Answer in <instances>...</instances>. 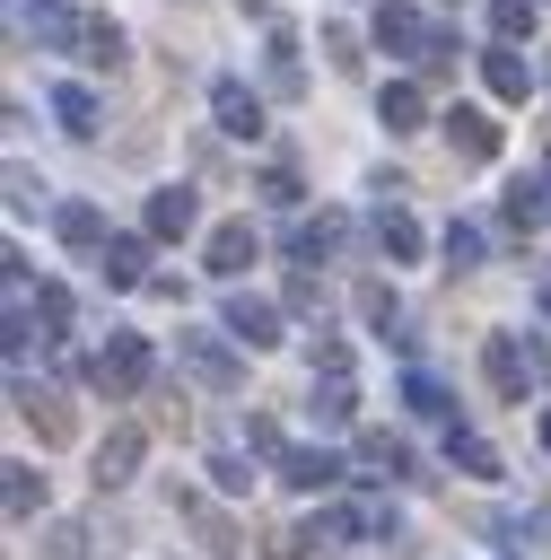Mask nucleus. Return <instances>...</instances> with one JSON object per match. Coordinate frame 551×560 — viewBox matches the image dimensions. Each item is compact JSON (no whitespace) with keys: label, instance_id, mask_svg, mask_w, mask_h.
Here are the masks:
<instances>
[{"label":"nucleus","instance_id":"1","mask_svg":"<svg viewBox=\"0 0 551 560\" xmlns=\"http://www.w3.org/2000/svg\"><path fill=\"white\" fill-rule=\"evenodd\" d=\"M481 376H490V394H499V402H525V385L542 376V368H534V341L490 332V341H481Z\"/></svg>","mask_w":551,"mask_h":560},{"label":"nucleus","instance_id":"2","mask_svg":"<svg viewBox=\"0 0 551 560\" xmlns=\"http://www.w3.org/2000/svg\"><path fill=\"white\" fill-rule=\"evenodd\" d=\"M149 368H157V359H149V341H140V332H114V341L96 350V368H87V376H96L105 394H149Z\"/></svg>","mask_w":551,"mask_h":560},{"label":"nucleus","instance_id":"3","mask_svg":"<svg viewBox=\"0 0 551 560\" xmlns=\"http://www.w3.org/2000/svg\"><path fill=\"white\" fill-rule=\"evenodd\" d=\"M175 359H184L210 394H236V385H245V359H236L219 332H175Z\"/></svg>","mask_w":551,"mask_h":560},{"label":"nucleus","instance_id":"4","mask_svg":"<svg viewBox=\"0 0 551 560\" xmlns=\"http://www.w3.org/2000/svg\"><path fill=\"white\" fill-rule=\"evenodd\" d=\"M17 35H35V52H70L87 18H70V0H17Z\"/></svg>","mask_w":551,"mask_h":560},{"label":"nucleus","instance_id":"5","mask_svg":"<svg viewBox=\"0 0 551 560\" xmlns=\"http://www.w3.org/2000/svg\"><path fill=\"white\" fill-rule=\"evenodd\" d=\"M254 254H262V236H254L245 219H219V228H210V245H201V271H210V280H236Z\"/></svg>","mask_w":551,"mask_h":560},{"label":"nucleus","instance_id":"6","mask_svg":"<svg viewBox=\"0 0 551 560\" xmlns=\"http://www.w3.org/2000/svg\"><path fill=\"white\" fill-rule=\"evenodd\" d=\"M376 44H385V52H411V61H420V52L437 44V26H429V18L411 9V0H385V9H376Z\"/></svg>","mask_w":551,"mask_h":560},{"label":"nucleus","instance_id":"7","mask_svg":"<svg viewBox=\"0 0 551 560\" xmlns=\"http://www.w3.org/2000/svg\"><path fill=\"white\" fill-rule=\"evenodd\" d=\"M446 140H455L464 166H490V158H499V122H490L481 105H446Z\"/></svg>","mask_w":551,"mask_h":560},{"label":"nucleus","instance_id":"8","mask_svg":"<svg viewBox=\"0 0 551 560\" xmlns=\"http://www.w3.org/2000/svg\"><path fill=\"white\" fill-rule=\"evenodd\" d=\"M17 411H26V429H35L44 446H70V438H79V411H70L61 394H44V385H17Z\"/></svg>","mask_w":551,"mask_h":560},{"label":"nucleus","instance_id":"9","mask_svg":"<svg viewBox=\"0 0 551 560\" xmlns=\"http://www.w3.org/2000/svg\"><path fill=\"white\" fill-rule=\"evenodd\" d=\"M140 446H149V429H105V446H96V490H122L131 472H140Z\"/></svg>","mask_w":551,"mask_h":560},{"label":"nucleus","instance_id":"10","mask_svg":"<svg viewBox=\"0 0 551 560\" xmlns=\"http://www.w3.org/2000/svg\"><path fill=\"white\" fill-rule=\"evenodd\" d=\"M481 79H490V96H499V105H525V96H534V61H525V52H507V44H490V52H481Z\"/></svg>","mask_w":551,"mask_h":560},{"label":"nucleus","instance_id":"11","mask_svg":"<svg viewBox=\"0 0 551 560\" xmlns=\"http://www.w3.org/2000/svg\"><path fill=\"white\" fill-rule=\"evenodd\" d=\"M210 105H219V131H227V140H254V131H262V96H254L245 79H219Z\"/></svg>","mask_w":551,"mask_h":560},{"label":"nucleus","instance_id":"12","mask_svg":"<svg viewBox=\"0 0 551 560\" xmlns=\"http://www.w3.org/2000/svg\"><path fill=\"white\" fill-rule=\"evenodd\" d=\"M227 332H236L245 350H271V341H280V306H271V298H245V289H236V298H227Z\"/></svg>","mask_w":551,"mask_h":560},{"label":"nucleus","instance_id":"13","mask_svg":"<svg viewBox=\"0 0 551 560\" xmlns=\"http://www.w3.org/2000/svg\"><path fill=\"white\" fill-rule=\"evenodd\" d=\"M96 271H105V289H149V245L140 236H105Z\"/></svg>","mask_w":551,"mask_h":560},{"label":"nucleus","instance_id":"14","mask_svg":"<svg viewBox=\"0 0 551 560\" xmlns=\"http://www.w3.org/2000/svg\"><path fill=\"white\" fill-rule=\"evenodd\" d=\"M262 88H271V96H297V88H306V70H297V35H289V26H271V44H262Z\"/></svg>","mask_w":551,"mask_h":560},{"label":"nucleus","instance_id":"15","mask_svg":"<svg viewBox=\"0 0 551 560\" xmlns=\"http://www.w3.org/2000/svg\"><path fill=\"white\" fill-rule=\"evenodd\" d=\"M52 236L79 245V254H105V210H96V201H61V210H52Z\"/></svg>","mask_w":551,"mask_h":560},{"label":"nucleus","instance_id":"16","mask_svg":"<svg viewBox=\"0 0 551 560\" xmlns=\"http://www.w3.org/2000/svg\"><path fill=\"white\" fill-rule=\"evenodd\" d=\"M79 61H87V70H122V61H131V35H122L114 18H87V35H79Z\"/></svg>","mask_w":551,"mask_h":560},{"label":"nucleus","instance_id":"17","mask_svg":"<svg viewBox=\"0 0 551 560\" xmlns=\"http://www.w3.org/2000/svg\"><path fill=\"white\" fill-rule=\"evenodd\" d=\"M376 122H385V131H420V122H429V96H420V79H394V88L376 96Z\"/></svg>","mask_w":551,"mask_h":560},{"label":"nucleus","instance_id":"18","mask_svg":"<svg viewBox=\"0 0 551 560\" xmlns=\"http://www.w3.org/2000/svg\"><path fill=\"white\" fill-rule=\"evenodd\" d=\"M192 219H201V201H192L184 184H166V192H149V236H192Z\"/></svg>","mask_w":551,"mask_h":560},{"label":"nucleus","instance_id":"19","mask_svg":"<svg viewBox=\"0 0 551 560\" xmlns=\"http://www.w3.org/2000/svg\"><path fill=\"white\" fill-rule=\"evenodd\" d=\"M280 481H289V490H332L341 464H332L324 446H289V455H280Z\"/></svg>","mask_w":551,"mask_h":560},{"label":"nucleus","instance_id":"20","mask_svg":"<svg viewBox=\"0 0 551 560\" xmlns=\"http://www.w3.org/2000/svg\"><path fill=\"white\" fill-rule=\"evenodd\" d=\"M376 245H385L394 262H411V254H420V219H411L402 201H376Z\"/></svg>","mask_w":551,"mask_h":560},{"label":"nucleus","instance_id":"21","mask_svg":"<svg viewBox=\"0 0 551 560\" xmlns=\"http://www.w3.org/2000/svg\"><path fill=\"white\" fill-rule=\"evenodd\" d=\"M359 464H367V472H385V481H411V446H402V438H385V429H367V438H359Z\"/></svg>","mask_w":551,"mask_h":560},{"label":"nucleus","instance_id":"22","mask_svg":"<svg viewBox=\"0 0 551 560\" xmlns=\"http://www.w3.org/2000/svg\"><path fill=\"white\" fill-rule=\"evenodd\" d=\"M499 219H507V228H542V219H551V184H534V175H525V184H507Z\"/></svg>","mask_w":551,"mask_h":560},{"label":"nucleus","instance_id":"23","mask_svg":"<svg viewBox=\"0 0 551 560\" xmlns=\"http://www.w3.org/2000/svg\"><path fill=\"white\" fill-rule=\"evenodd\" d=\"M87 551H96V534H87L79 516H52L44 542H35V560H87Z\"/></svg>","mask_w":551,"mask_h":560},{"label":"nucleus","instance_id":"24","mask_svg":"<svg viewBox=\"0 0 551 560\" xmlns=\"http://www.w3.org/2000/svg\"><path fill=\"white\" fill-rule=\"evenodd\" d=\"M341 236H350V219H341V210H315V219H297V236H289V245L315 262V254H332Z\"/></svg>","mask_w":551,"mask_h":560},{"label":"nucleus","instance_id":"25","mask_svg":"<svg viewBox=\"0 0 551 560\" xmlns=\"http://www.w3.org/2000/svg\"><path fill=\"white\" fill-rule=\"evenodd\" d=\"M402 402H411L420 420H455V394H446L429 368H411V376H402Z\"/></svg>","mask_w":551,"mask_h":560},{"label":"nucleus","instance_id":"26","mask_svg":"<svg viewBox=\"0 0 551 560\" xmlns=\"http://www.w3.org/2000/svg\"><path fill=\"white\" fill-rule=\"evenodd\" d=\"M52 114H61L70 140H96V96L87 88H52Z\"/></svg>","mask_w":551,"mask_h":560},{"label":"nucleus","instance_id":"27","mask_svg":"<svg viewBox=\"0 0 551 560\" xmlns=\"http://www.w3.org/2000/svg\"><path fill=\"white\" fill-rule=\"evenodd\" d=\"M0 472H9V481H0V490H9V516L26 525V516L44 508V472H35V464H0Z\"/></svg>","mask_w":551,"mask_h":560},{"label":"nucleus","instance_id":"28","mask_svg":"<svg viewBox=\"0 0 551 560\" xmlns=\"http://www.w3.org/2000/svg\"><path fill=\"white\" fill-rule=\"evenodd\" d=\"M306 402H315V420H324V429H341V420L359 411V394H350V376H324V385H315Z\"/></svg>","mask_w":551,"mask_h":560},{"label":"nucleus","instance_id":"29","mask_svg":"<svg viewBox=\"0 0 551 560\" xmlns=\"http://www.w3.org/2000/svg\"><path fill=\"white\" fill-rule=\"evenodd\" d=\"M324 52H332V70H341V79H359V70H367V52H359V35H350V26H324Z\"/></svg>","mask_w":551,"mask_h":560},{"label":"nucleus","instance_id":"30","mask_svg":"<svg viewBox=\"0 0 551 560\" xmlns=\"http://www.w3.org/2000/svg\"><path fill=\"white\" fill-rule=\"evenodd\" d=\"M446 262H455V271L481 262V228H472V219H446Z\"/></svg>","mask_w":551,"mask_h":560},{"label":"nucleus","instance_id":"31","mask_svg":"<svg viewBox=\"0 0 551 560\" xmlns=\"http://www.w3.org/2000/svg\"><path fill=\"white\" fill-rule=\"evenodd\" d=\"M280 298H289V315H324V280H315V271H289Z\"/></svg>","mask_w":551,"mask_h":560},{"label":"nucleus","instance_id":"32","mask_svg":"<svg viewBox=\"0 0 551 560\" xmlns=\"http://www.w3.org/2000/svg\"><path fill=\"white\" fill-rule=\"evenodd\" d=\"M350 368H359V350H350L341 332H324V341H315V376H350Z\"/></svg>","mask_w":551,"mask_h":560},{"label":"nucleus","instance_id":"33","mask_svg":"<svg viewBox=\"0 0 551 560\" xmlns=\"http://www.w3.org/2000/svg\"><path fill=\"white\" fill-rule=\"evenodd\" d=\"M534 9H542V0H490V18H499V35H507V44H516V35H534Z\"/></svg>","mask_w":551,"mask_h":560},{"label":"nucleus","instance_id":"34","mask_svg":"<svg viewBox=\"0 0 551 560\" xmlns=\"http://www.w3.org/2000/svg\"><path fill=\"white\" fill-rule=\"evenodd\" d=\"M9 210H44V175L35 166H9Z\"/></svg>","mask_w":551,"mask_h":560},{"label":"nucleus","instance_id":"35","mask_svg":"<svg viewBox=\"0 0 551 560\" xmlns=\"http://www.w3.org/2000/svg\"><path fill=\"white\" fill-rule=\"evenodd\" d=\"M245 446H254V455H289V446H280V420H271V411H245Z\"/></svg>","mask_w":551,"mask_h":560},{"label":"nucleus","instance_id":"36","mask_svg":"<svg viewBox=\"0 0 551 560\" xmlns=\"http://www.w3.org/2000/svg\"><path fill=\"white\" fill-rule=\"evenodd\" d=\"M446 455H455V464H464V472H481V481H490V472H499V455H490V446H481V438H446Z\"/></svg>","mask_w":551,"mask_h":560},{"label":"nucleus","instance_id":"37","mask_svg":"<svg viewBox=\"0 0 551 560\" xmlns=\"http://www.w3.org/2000/svg\"><path fill=\"white\" fill-rule=\"evenodd\" d=\"M210 481H219V490H245V481H254V464H245L236 446H219V455H210Z\"/></svg>","mask_w":551,"mask_h":560},{"label":"nucleus","instance_id":"38","mask_svg":"<svg viewBox=\"0 0 551 560\" xmlns=\"http://www.w3.org/2000/svg\"><path fill=\"white\" fill-rule=\"evenodd\" d=\"M254 192H262V201H271V210H297V175H289V166H271V175H262V184H254Z\"/></svg>","mask_w":551,"mask_h":560},{"label":"nucleus","instance_id":"39","mask_svg":"<svg viewBox=\"0 0 551 560\" xmlns=\"http://www.w3.org/2000/svg\"><path fill=\"white\" fill-rule=\"evenodd\" d=\"M359 315H367V324H394V289H385V280H359Z\"/></svg>","mask_w":551,"mask_h":560},{"label":"nucleus","instance_id":"40","mask_svg":"<svg viewBox=\"0 0 551 560\" xmlns=\"http://www.w3.org/2000/svg\"><path fill=\"white\" fill-rule=\"evenodd\" d=\"M149 429H166V438H184L192 420H184V394H157V411H149Z\"/></svg>","mask_w":551,"mask_h":560},{"label":"nucleus","instance_id":"41","mask_svg":"<svg viewBox=\"0 0 551 560\" xmlns=\"http://www.w3.org/2000/svg\"><path fill=\"white\" fill-rule=\"evenodd\" d=\"M542 455H551V411H542Z\"/></svg>","mask_w":551,"mask_h":560},{"label":"nucleus","instance_id":"42","mask_svg":"<svg viewBox=\"0 0 551 560\" xmlns=\"http://www.w3.org/2000/svg\"><path fill=\"white\" fill-rule=\"evenodd\" d=\"M542 315H551V280H542Z\"/></svg>","mask_w":551,"mask_h":560},{"label":"nucleus","instance_id":"43","mask_svg":"<svg viewBox=\"0 0 551 560\" xmlns=\"http://www.w3.org/2000/svg\"><path fill=\"white\" fill-rule=\"evenodd\" d=\"M542 525H551V516H542Z\"/></svg>","mask_w":551,"mask_h":560}]
</instances>
